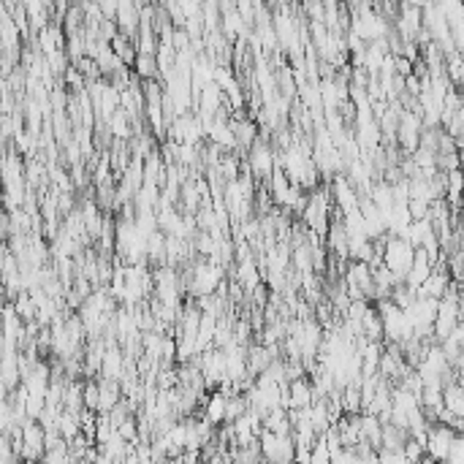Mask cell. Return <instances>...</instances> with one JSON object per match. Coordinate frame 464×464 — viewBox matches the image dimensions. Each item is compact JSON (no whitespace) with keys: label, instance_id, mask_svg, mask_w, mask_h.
I'll use <instances>...</instances> for the list:
<instances>
[{"label":"cell","instance_id":"cell-3","mask_svg":"<svg viewBox=\"0 0 464 464\" xmlns=\"http://www.w3.org/2000/svg\"><path fill=\"white\" fill-rule=\"evenodd\" d=\"M220 282H223V263L220 261H201L193 266V280H190V294L196 296H209L220 291Z\"/></svg>","mask_w":464,"mask_h":464},{"label":"cell","instance_id":"cell-6","mask_svg":"<svg viewBox=\"0 0 464 464\" xmlns=\"http://www.w3.org/2000/svg\"><path fill=\"white\" fill-rule=\"evenodd\" d=\"M331 201L337 204V209H340L342 215H348V212L358 209L361 193H358V187L353 185L350 177H337V179L331 182Z\"/></svg>","mask_w":464,"mask_h":464},{"label":"cell","instance_id":"cell-7","mask_svg":"<svg viewBox=\"0 0 464 464\" xmlns=\"http://www.w3.org/2000/svg\"><path fill=\"white\" fill-rule=\"evenodd\" d=\"M434 266L437 263L429 258V253L424 248H416V261H413V266H410V272H407V277H404V282L410 285V288H421L424 282H426V277L434 272Z\"/></svg>","mask_w":464,"mask_h":464},{"label":"cell","instance_id":"cell-14","mask_svg":"<svg viewBox=\"0 0 464 464\" xmlns=\"http://www.w3.org/2000/svg\"><path fill=\"white\" fill-rule=\"evenodd\" d=\"M304 3H309V0H304Z\"/></svg>","mask_w":464,"mask_h":464},{"label":"cell","instance_id":"cell-11","mask_svg":"<svg viewBox=\"0 0 464 464\" xmlns=\"http://www.w3.org/2000/svg\"><path fill=\"white\" fill-rule=\"evenodd\" d=\"M312 464H328L331 462V448H328V443H326V434H321L315 443H312Z\"/></svg>","mask_w":464,"mask_h":464},{"label":"cell","instance_id":"cell-10","mask_svg":"<svg viewBox=\"0 0 464 464\" xmlns=\"http://www.w3.org/2000/svg\"><path fill=\"white\" fill-rule=\"evenodd\" d=\"M361 326H364V337H367V340H386V328H383V318H380L377 304H372V307L364 312Z\"/></svg>","mask_w":464,"mask_h":464},{"label":"cell","instance_id":"cell-8","mask_svg":"<svg viewBox=\"0 0 464 464\" xmlns=\"http://www.w3.org/2000/svg\"><path fill=\"white\" fill-rule=\"evenodd\" d=\"M228 399H231V394H226V391H212L209 397H206V402H204V418L209 421V424H226V418H228Z\"/></svg>","mask_w":464,"mask_h":464},{"label":"cell","instance_id":"cell-1","mask_svg":"<svg viewBox=\"0 0 464 464\" xmlns=\"http://www.w3.org/2000/svg\"><path fill=\"white\" fill-rule=\"evenodd\" d=\"M413 261H416V245L410 239H404V236H391L388 233L386 248H383V263L394 272V277L399 282H404Z\"/></svg>","mask_w":464,"mask_h":464},{"label":"cell","instance_id":"cell-5","mask_svg":"<svg viewBox=\"0 0 464 464\" xmlns=\"http://www.w3.org/2000/svg\"><path fill=\"white\" fill-rule=\"evenodd\" d=\"M456 434H459V432H456V429H451L448 424H443V421H432V424H429V429H426V459H440V462H448Z\"/></svg>","mask_w":464,"mask_h":464},{"label":"cell","instance_id":"cell-4","mask_svg":"<svg viewBox=\"0 0 464 464\" xmlns=\"http://www.w3.org/2000/svg\"><path fill=\"white\" fill-rule=\"evenodd\" d=\"M258 443H261L263 459H269V462H294L296 459L294 434H277L272 429H263Z\"/></svg>","mask_w":464,"mask_h":464},{"label":"cell","instance_id":"cell-13","mask_svg":"<svg viewBox=\"0 0 464 464\" xmlns=\"http://www.w3.org/2000/svg\"><path fill=\"white\" fill-rule=\"evenodd\" d=\"M397 74H399V77H410V74H413V62H410V57H397Z\"/></svg>","mask_w":464,"mask_h":464},{"label":"cell","instance_id":"cell-2","mask_svg":"<svg viewBox=\"0 0 464 464\" xmlns=\"http://www.w3.org/2000/svg\"><path fill=\"white\" fill-rule=\"evenodd\" d=\"M248 169L250 174L255 177V182H263V185H269V179H272V174L277 171V155L272 153V147H269V141L266 139H255V144L250 147L248 153Z\"/></svg>","mask_w":464,"mask_h":464},{"label":"cell","instance_id":"cell-9","mask_svg":"<svg viewBox=\"0 0 464 464\" xmlns=\"http://www.w3.org/2000/svg\"><path fill=\"white\" fill-rule=\"evenodd\" d=\"M98 386H101L98 413H109V410H111V407H114V404H117L125 397L123 383H120L117 377H101V380H98Z\"/></svg>","mask_w":464,"mask_h":464},{"label":"cell","instance_id":"cell-12","mask_svg":"<svg viewBox=\"0 0 464 464\" xmlns=\"http://www.w3.org/2000/svg\"><path fill=\"white\" fill-rule=\"evenodd\" d=\"M98 399H101V386H98V380H87V383H84V407L98 410Z\"/></svg>","mask_w":464,"mask_h":464}]
</instances>
